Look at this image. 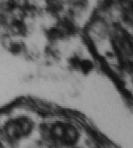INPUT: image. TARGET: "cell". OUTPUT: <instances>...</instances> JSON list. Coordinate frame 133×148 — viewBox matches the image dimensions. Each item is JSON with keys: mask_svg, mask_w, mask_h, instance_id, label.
Masks as SVG:
<instances>
[{"mask_svg": "<svg viewBox=\"0 0 133 148\" xmlns=\"http://www.w3.org/2000/svg\"><path fill=\"white\" fill-rule=\"evenodd\" d=\"M43 132L48 141L58 148H71L80 139V132L77 127L66 121L49 123L43 126Z\"/></svg>", "mask_w": 133, "mask_h": 148, "instance_id": "1", "label": "cell"}, {"mask_svg": "<svg viewBox=\"0 0 133 148\" xmlns=\"http://www.w3.org/2000/svg\"><path fill=\"white\" fill-rule=\"evenodd\" d=\"M34 128V121L30 116H12L0 122V135L7 143L16 144L28 138Z\"/></svg>", "mask_w": 133, "mask_h": 148, "instance_id": "2", "label": "cell"}]
</instances>
